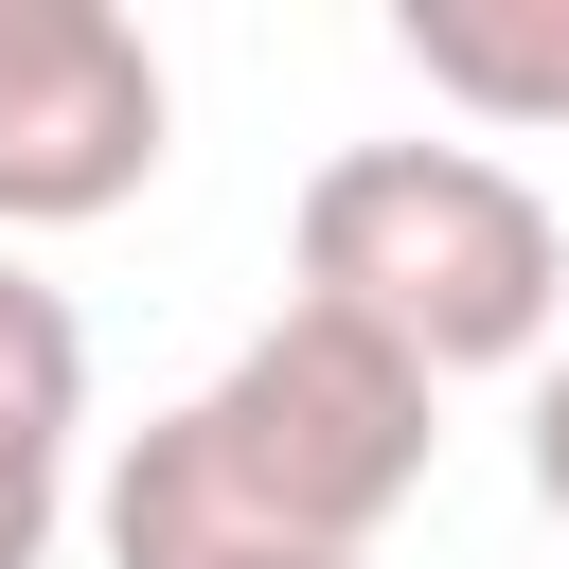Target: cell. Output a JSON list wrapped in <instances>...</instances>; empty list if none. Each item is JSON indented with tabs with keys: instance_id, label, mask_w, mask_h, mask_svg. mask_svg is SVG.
<instances>
[{
	"instance_id": "cell-1",
	"label": "cell",
	"mask_w": 569,
	"mask_h": 569,
	"mask_svg": "<svg viewBox=\"0 0 569 569\" xmlns=\"http://www.w3.org/2000/svg\"><path fill=\"white\" fill-rule=\"evenodd\" d=\"M427 445H445V391L391 338L284 302L267 338H231L213 391L124 427L89 533H107V569H231V551H338L356 569L427 498Z\"/></svg>"
},
{
	"instance_id": "cell-2",
	"label": "cell",
	"mask_w": 569,
	"mask_h": 569,
	"mask_svg": "<svg viewBox=\"0 0 569 569\" xmlns=\"http://www.w3.org/2000/svg\"><path fill=\"white\" fill-rule=\"evenodd\" d=\"M284 302L391 338L427 391L445 373H516L569 320V213L498 160V142H338L284 213Z\"/></svg>"
},
{
	"instance_id": "cell-3",
	"label": "cell",
	"mask_w": 569,
	"mask_h": 569,
	"mask_svg": "<svg viewBox=\"0 0 569 569\" xmlns=\"http://www.w3.org/2000/svg\"><path fill=\"white\" fill-rule=\"evenodd\" d=\"M178 160V89L124 0H0V231H89Z\"/></svg>"
},
{
	"instance_id": "cell-4",
	"label": "cell",
	"mask_w": 569,
	"mask_h": 569,
	"mask_svg": "<svg viewBox=\"0 0 569 569\" xmlns=\"http://www.w3.org/2000/svg\"><path fill=\"white\" fill-rule=\"evenodd\" d=\"M71 427H89V320L0 249V569H53V533H71Z\"/></svg>"
},
{
	"instance_id": "cell-5",
	"label": "cell",
	"mask_w": 569,
	"mask_h": 569,
	"mask_svg": "<svg viewBox=\"0 0 569 569\" xmlns=\"http://www.w3.org/2000/svg\"><path fill=\"white\" fill-rule=\"evenodd\" d=\"M391 53L427 71V107L533 142L569 124V0H391Z\"/></svg>"
},
{
	"instance_id": "cell-6",
	"label": "cell",
	"mask_w": 569,
	"mask_h": 569,
	"mask_svg": "<svg viewBox=\"0 0 569 569\" xmlns=\"http://www.w3.org/2000/svg\"><path fill=\"white\" fill-rule=\"evenodd\" d=\"M533 498H551V533H569V356L533 373Z\"/></svg>"
},
{
	"instance_id": "cell-7",
	"label": "cell",
	"mask_w": 569,
	"mask_h": 569,
	"mask_svg": "<svg viewBox=\"0 0 569 569\" xmlns=\"http://www.w3.org/2000/svg\"><path fill=\"white\" fill-rule=\"evenodd\" d=\"M231 569H338V551H231Z\"/></svg>"
}]
</instances>
